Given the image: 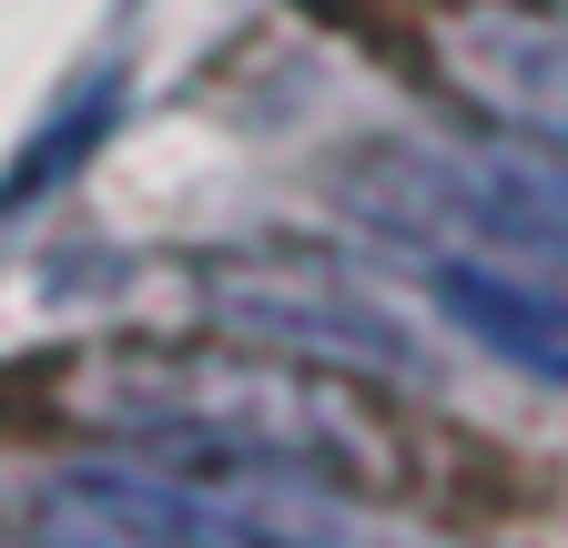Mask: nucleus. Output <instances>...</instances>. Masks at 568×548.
Wrapping results in <instances>:
<instances>
[{
    "mask_svg": "<svg viewBox=\"0 0 568 548\" xmlns=\"http://www.w3.org/2000/svg\"><path fill=\"white\" fill-rule=\"evenodd\" d=\"M437 305L477 335L487 356H508V366L568 386V295H538V285L487 274V264H437Z\"/></svg>",
    "mask_w": 568,
    "mask_h": 548,
    "instance_id": "3",
    "label": "nucleus"
},
{
    "mask_svg": "<svg viewBox=\"0 0 568 548\" xmlns=\"http://www.w3.org/2000/svg\"><path fill=\"white\" fill-rule=\"evenodd\" d=\"M396 203L416 214H457L467 234L528 244V254H568V132L558 143H497L437 173H396Z\"/></svg>",
    "mask_w": 568,
    "mask_h": 548,
    "instance_id": "2",
    "label": "nucleus"
},
{
    "mask_svg": "<svg viewBox=\"0 0 568 548\" xmlns=\"http://www.w3.org/2000/svg\"><path fill=\"white\" fill-rule=\"evenodd\" d=\"M467 61H477V92L568 132V21H477Z\"/></svg>",
    "mask_w": 568,
    "mask_h": 548,
    "instance_id": "4",
    "label": "nucleus"
},
{
    "mask_svg": "<svg viewBox=\"0 0 568 548\" xmlns=\"http://www.w3.org/2000/svg\"><path fill=\"white\" fill-rule=\"evenodd\" d=\"M41 538L51 548H254V528L203 488V477H61L41 498Z\"/></svg>",
    "mask_w": 568,
    "mask_h": 548,
    "instance_id": "1",
    "label": "nucleus"
},
{
    "mask_svg": "<svg viewBox=\"0 0 568 548\" xmlns=\"http://www.w3.org/2000/svg\"><path fill=\"white\" fill-rule=\"evenodd\" d=\"M102 122H112V92H92V102L71 112L61 132H41V143H31V163H21L11 183H0V203H21V193H41L51 173H71V153H92V132H102Z\"/></svg>",
    "mask_w": 568,
    "mask_h": 548,
    "instance_id": "5",
    "label": "nucleus"
}]
</instances>
